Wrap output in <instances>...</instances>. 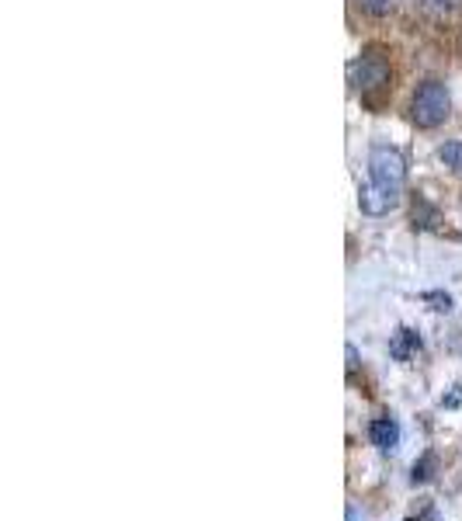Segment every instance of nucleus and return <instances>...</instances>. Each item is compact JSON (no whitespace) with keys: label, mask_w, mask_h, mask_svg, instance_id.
Returning <instances> with one entry per match:
<instances>
[{"label":"nucleus","mask_w":462,"mask_h":521,"mask_svg":"<svg viewBox=\"0 0 462 521\" xmlns=\"http://www.w3.org/2000/svg\"><path fill=\"white\" fill-rule=\"evenodd\" d=\"M435 476V456H424L421 462H414V473H410V483H428Z\"/></svg>","instance_id":"8"},{"label":"nucleus","mask_w":462,"mask_h":521,"mask_svg":"<svg viewBox=\"0 0 462 521\" xmlns=\"http://www.w3.org/2000/svg\"><path fill=\"white\" fill-rule=\"evenodd\" d=\"M417 351H421V337H417V330H410V327L396 330L393 341H390V355L396 358V362H410Z\"/></svg>","instance_id":"6"},{"label":"nucleus","mask_w":462,"mask_h":521,"mask_svg":"<svg viewBox=\"0 0 462 521\" xmlns=\"http://www.w3.org/2000/svg\"><path fill=\"white\" fill-rule=\"evenodd\" d=\"M424 303H431V310L449 313L452 310V296L449 292H424Z\"/></svg>","instance_id":"9"},{"label":"nucleus","mask_w":462,"mask_h":521,"mask_svg":"<svg viewBox=\"0 0 462 521\" xmlns=\"http://www.w3.org/2000/svg\"><path fill=\"white\" fill-rule=\"evenodd\" d=\"M396 205H400V195L386 192V188L372 185V181L358 188V209H362L365 216H386V212H393Z\"/></svg>","instance_id":"4"},{"label":"nucleus","mask_w":462,"mask_h":521,"mask_svg":"<svg viewBox=\"0 0 462 521\" xmlns=\"http://www.w3.org/2000/svg\"><path fill=\"white\" fill-rule=\"evenodd\" d=\"M348 372H355V365H358V351H355V344H348Z\"/></svg>","instance_id":"11"},{"label":"nucleus","mask_w":462,"mask_h":521,"mask_svg":"<svg viewBox=\"0 0 462 521\" xmlns=\"http://www.w3.org/2000/svg\"><path fill=\"white\" fill-rule=\"evenodd\" d=\"M452 115V94L442 80H424L410 98V119L417 129H438Z\"/></svg>","instance_id":"1"},{"label":"nucleus","mask_w":462,"mask_h":521,"mask_svg":"<svg viewBox=\"0 0 462 521\" xmlns=\"http://www.w3.org/2000/svg\"><path fill=\"white\" fill-rule=\"evenodd\" d=\"M348 84H351V91L362 94V101L376 105L372 94L390 91V63L379 56V49H369V53H362L358 60L348 63Z\"/></svg>","instance_id":"2"},{"label":"nucleus","mask_w":462,"mask_h":521,"mask_svg":"<svg viewBox=\"0 0 462 521\" xmlns=\"http://www.w3.org/2000/svg\"><path fill=\"white\" fill-rule=\"evenodd\" d=\"M369 178L372 185L386 188V192H403V181H407V160L396 146H383L376 143L369 150Z\"/></svg>","instance_id":"3"},{"label":"nucleus","mask_w":462,"mask_h":521,"mask_svg":"<svg viewBox=\"0 0 462 521\" xmlns=\"http://www.w3.org/2000/svg\"><path fill=\"white\" fill-rule=\"evenodd\" d=\"M369 442L383 452H393L396 445H400V424H396L393 417H376V421L369 424Z\"/></svg>","instance_id":"5"},{"label":"nucleus","mask_w":462,"mask_h":521,"mask_svg":"<svg viewBox=\"0 0 462 521\" xmlns=\"http://www.w3.org/2000/svg\"><path fill=\"white\" fill-rule=\"evenodd\" d=\"M365 7H369L372 14H383V11H390V0H362Z\"/></svg>","instance_id":"10"},{"label":"nucleus","mask_w":462,"mask_h":521,"mask_svg":"<svg viewBox=\"0 0 462 521\" xmlns=\"http://www.w3.org/2000/svg\"><path fill=\"white\" fill-rule=\"evenodd\" d=\"M348 521H358V515H355V508H348Z\"/></svg>","instance_id":"12"},{"label":"nucleus","mask_w":462,"mask_h":521,"mask_svg":"<svg viewBox=\"0 0 462 521\" xmlns=\"http://www.w3.org/2000/svg\"><path fill=\"white\" fill-rule=\"evenodd\" d=\"M438 160H442L449 171H462V139H449V143L438 146Z\"/></svg>","instance_id":"7"}]
</instances>
